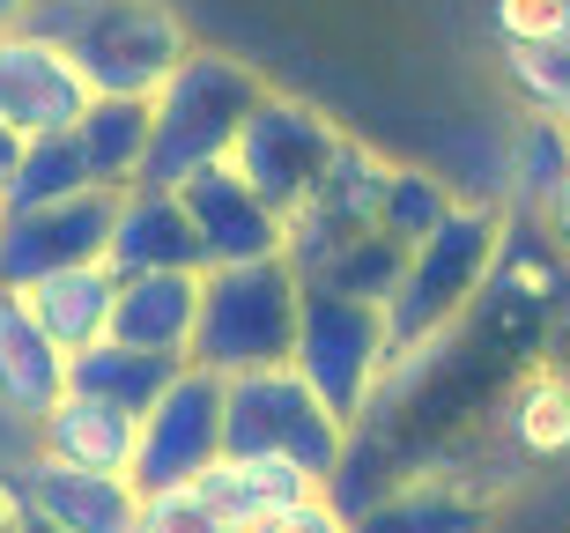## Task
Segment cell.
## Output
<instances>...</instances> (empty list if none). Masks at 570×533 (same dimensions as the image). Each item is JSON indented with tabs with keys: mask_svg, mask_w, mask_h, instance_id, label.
I'll return each mask as SVG.
<instances>
[{
	"mask_svg": "<svg viewBox=\"0 0 570 533\" xmlns=\"http://www.w3.org/2000/svg\"><path fill=\"white\" fill-rule=\"evenodd\" d=\"M452 200H460V193L444 186L438 171L393 164V171H385V200H379V230L393 237V245H407V253H415V245L438 230L444 215H452Z\"/></svg>",
	"mask_w": 570,
	"mask_h": 533,
	"instance_id": "4316f807",
	"label": "cell"
},
{
	"mask_svg": "<svg viewBox=\"0 0 570 533\" xmlns=\"http://www.w3.org/2000/svg\"><path fill=\"white\" fill-rule=\"evenodd\" d=\"M16 297L30 304V319L52 334V348L75 356V348H89V342H105V334H111L119 275H111L105 259H89V267H60V275L30 282V289H16Z\"/></svg>",
	"mask_w": 570,
	"mask_h": 533,
	"instance_id": "ac0fdd59",
	"label": "cell"
},
{
	"mask_svg": "<svg viewBox=\"0 0 570 533\" xmlns=\"http://www.w3.org/2000/svg\"><path fill=\"white\" fill-rule=\"evenodd\" d=\"M60 393H67V356L52 348V334L30 319V304H22L16 289H0V415L38 423Z\"/></svg>",
	"mask_w": 570,
	"mask_h": 533,
	"instance_id": "2e32d148",
	"label": "cell"
},
{
	"mask_svg": "<svg viewBox=\"0 0 570 533\" xmlns=\"http://www.w3.org/2000/svg\"><path fill=\"white\" fill-rule=\"evenodd\" d=\"M570 178V127L563 119H519L511 134V156H504V186H511V208L519 215H549V200L563 193Z\"/></svg>",
	"mask_w": 570,
	"mask_h": 533,
	"instance_id": "603a6c76",
	"label": "cell"
},
{
	"mask_svg": "<svg viewBox=\"0 0 570 533\" xmlns=\"http://www.w3.org/2000/svg\"><path fill=\"white\" fill-rule=\"evenodd\" d=\"M259 533H348V519H341L334 504H326V496L312 490L304 504H289V512H275V519H267Z\"/></svg>",
	"mask_w": 570,
	"mask_h": 533,
	"instance_id": "4dcf8cb0",
	"label": "cell"
},
{
	"mask_svg": "<svg viewBox=\"0 0 570 533\" xmlns=\"http://www.w3.org/2000/svg\"><path fill=\"white\" fill-rule=\"evenodd\" d=\"M0 533H16V526H0Z\"/></svg>",
	"mask_w": 570,
	"mask_h": 533,
	"instance_id": "74e56055",
	"label": "cell"
},
{
	"mask_svg": "<svg viewBox=\"0 0 570 533\" xmlns=\"http://www.w3.org/2000/svg\"><path fill=\"white\" fill-rule=\"evenodd\" d=\"M178 193V208L193 223V245H200V267H253V259H282V215L259 200L245 178L230 171V156L193 171Z\"/></svg>",
	"mask_w": 570,
	"mask_h": 533,
	"instance_id": "8fae6325",
	"label": "cell"
},
{
	"mask_svg": "<svg viewBox=\"0 0 570 533\" xmlns=\"http://www.w3.org/2000/svg\"><path fill=\"white\" fill-rule=\"evenodd\" d=\"M549 371H556V378H563V385H570V326H563V356H556V363H549Z\"/></svg>",
	"mask_w": 570,
	"mask_h": 533,
	"instance_id": "d590c367",
	"label": "cell"
},
{
	"mask_svg": "<svg viewBox=\"0 0 570 533\" xmlns=\"http://www.w3.org/2000/svg\"><path fill=\"white\" fill-rule=\"evenodd\" d=\"M82 105H89V89L67 67L60 45H45L38 30H8L0 38V127H16L22 141L67 134L82 119Z\"/></svg>",
	"mask_w": 570,
	"mask_h": 533,
	"instance_id": "4fadbf2b",
	"label": "cell"
},
{
	"mask_svg": "<svg viewBox=\"0 0 570 533\" xmlns=\"http://www.w3.org/2000/svg\"><path fill=\"white\" fill-rule=\"evenodd\" d=\"M563 127H570V119H563Z\"/></svg>",
	"mask_w": 570,
	"mask_h": 533,
	"instance_id": "f35d334b",
	"label": "cell"
},
{
	"mask_svg": "<svg viewBox=\"0 0 570 533\" xmlns=\"http://www.w3.org/2000/svg\"><path fill=\"white\" fill-rule=\"evenodd\" d=\"M563 22H570V0H489V38H497V52L556 38Z\"/></svg>",
	"mask_w": 570,
	"mask_h": 533,
	"instance_id": "f546056e",
	"label": "cell"
},
{
	"mask_svg": "<svg viewBox=\"0 0 570 533\" xmlns=\"http://www.w3.org/2000/svg\"><path fill=\"white\" fill-rule=\"evenodd\" d=\"M16 533H60V526H45V519H16Z\"/></svg>",
	"mask_w": 570,
	"mask_h": 533,
	"instance_id": "8d00e7d4",
	"label": "cell"
},
{
	"mask_svg": "<svg viewBox=\"0 0 570 533\" xmlns=\"http://www.w3.org/2000/svg\"><path fill=\"white\" fill-rule=\"evenodd\" d=\"M67 134H75V149H82L89 186H105V193L141 186V164H148V97H89L82 119H75Z\"/></svg>",
	"mask_w": 570,
	"mask_h": 533,
	"instance_id": "44dd1931",
	"label": "cell"
},
{
	"mask_svg": "<svg viewBox=\"0 0 570 533\" xmlns=\"http://www.w3.org/2000/svg\"><path fill=\"white\" fill-rule=\"evenodd\" d=\"M504 437L527 460H563L570 452V385L556 378L549 363L527 371V378L504 393Z\"/></svg>",
	"mask_w": 570,
	"mask_h": 533,
	"instance_id": "cb8c5ba5",
	"label": "cell"
},
{
	"mask_svg": "<svg viewBox=\"0 0 570 533\" xmlns=\"http://www.w3.org/2000/svg\"><path fill=\"white\" fill-rule=\"evenodd\" d=\"M541 223H549V237H556V245L570 253V178H563V193L549 200V215H541Z\"/></svg>",
	"mask_w": 570,
	"mask_h": 533,
	"instance_id": "1f68e13d",
	"label": "cell"
},
{
	"mask_svg": "<svg viewBox=\"0 0 570 533\" xmlns=\"http://www.w3.org/2000/svg\"><path fill=\"white\" fill-rule=\"evenodd\" d=\"M16 504L22 519H45L60 533H134L141 490L127 474H89V467L30 452V460H16Z\"/></svg>",
	"mask_w": 570,
	"mask_h": 533,
	"instance_id": "7c38bea8",
	"label": "cell"
},
{
	"mask_svg": "<svg viewBox=\"0 0 570 533\" xmlns=\"http://www.w3.org/2000/svg\"><path fill=\"white\" fill-rule=\"evenodd\" d=\"M259 97H267V82H259L245 60L193 45L186 60L170 67V82L148 97V164H141V186H186L193 171L223 164L230 141H237V127L253 119Z\"/></svg>",
	"mask_w": 570,
	"mask_h": 533,
	"instance_id": "3957f363",
	"label": "cell"
},
{
	"mask_svg": "<svg viewBox=\"0 0 570 533\" xmlns=\"http://www.w3.org/2000/svg\"><path fill=\"white\" fill-rule=\"evenodd\" d=\"M134 415L105 401H82V393H60V401L45 407L38 423H30V452L45 460H67V467H89V474H127L134 467ZM134 482V474H127Z\"/></svg>",
	"mask_w": 570,
	"mask_h": 533,
	"instance_id": "9a60e30c",
	"label": "cell"
},
{
	"mask_svg": "<svg viewBox=\"0 0 570 533\" xmlns=\"http://www.w3.org/2000/svg\"><path fill=\"white\" fill-rule=\"evenodd\" d=\"M334 149H341V119H326V111L304 105V97L267 89L253 105V119L237 127V141H230V171L275 215H296L312 200L318 171L334 164Z\"/></svg>",
	"mask_w": 570,
	"mask_h": 533,
	"instance_id": "52a82bcc",
	"label": "cell"
},
{
	"mask_svg": "<svg viewBox=\"0 0 570 533\" xmlns=\"http://www.w3.org/2000/svg\"><path fill=\"white\" fill-rule=\"evenodd\" d=\"M497 60H504V89L519 97V111H533V119H570V22L556 38L511 45Z\"/></svg>",
	"mask_w": 570,
	"mask_h": 533,
	"instance_id": "484cf974",
	"label": "cell"
},
{
	"mask_svg": "<svg viewBox=\"0 0 570 533\" xmlns=\"http://www.w3.org/2000/svg\"><path fill=\"white\" fill-rule=\"evenodd\" d=\"M341 445H348V423L318 407V393L289 363L223 378V460H289L312 482H326L341 467Z\"/></svg>",
	"mask_w": 570,
	"mask_h": 533,
	"instance_id": "5b68a950",
	"label": "cell"
},
{
	"mask_svg": "<svg viewBox=\"0 0 570 533\" xmlns=\"http://www.w3.org/2000/svg\"><path fill=\"white\" fill-rule=\"evenodd\" d=\"M296 297H304V282H296L282 259L200 267V319H193L186 363H200V371H215V378H245V371L289 363Z\"/></svg>",
	"mask_w": 570,
	"mask_h": 533,
	"instance_id": "277c9868",
	"label": "cell"
},
{
	"mask_svg": "<svg viewBox=\"0 0 570 533\" xmlns=\"http://www.w3.org/2000/svg\"><path fill=\"white\" fill-rule=\"evenodd\" d=\"M489 504L466 482H444V474H407L401 490H385L371 512L348 519V533H482Z\"/></svg>",
	"mask_w": 570,
	"mask_h": 533,
	"instance_id": "7402d4cb",
	"label": "cell"
},
{
	"mask_svg": "<svg viewBox=\"0 0 570 533\" xmlns=\"http://www.w3.org/2000/svg\"><path fill=\"white\" fill-rule=\"evenodd\" d=\"M22 504H16V467H0V526H16Z\"/></svg>",
	"mask_w": 570,
	"mask_h": 533,
	"instance_id": "d6a6232c",
	"label": "cell"
},
{
	"mask_svg": "<svg viewBox=\"0 0 570 533\" xmlns=\"http://www.w3.org/2000/svg\"><path fill=\"white\" fill-rule=\"evenodd\" d=\"M200 319V275H127L111 304V342L148 356H186Z\"/></svg>",
	"mask_w": 570,
	"mask_h": 533,
	"instance_id": "e0dca14e",
	"label": "cell"
},
{
	"mask_svg": "<svg viewBox=\"0 0 570 533\" xmlns=\"http://www.w3.org/2000/svg\"><path fill=\"white\" fill-rule=\"evenodd\" d=\"M105 267L119 282L127 275H200V245L193 223L178 208L170 186H127L111 208V237H105Z\"/></svg>",
	"mask_w": 570,
	"mask_h": 533,
	"instance_id": "5bb4252c",
	"label": "cell"
},
{
	"mask_svg": "<svg viewBox=\"0 0 570 533\" xmlns=\"http://www.w3.org/2000/svg\"><path fill=\"white\" fill-rule=\"evenodd\" d=\"M75 193H89V171H82V149H75V134H38V141H22L16 178L0 186V215L52 208V200H75Z\"/></svg>",
	"mask_w": 570,
	"mask_h": 533,
	"instance_id": "d4e9b609",
	"label": "cell"
},
{
	"mask_svg": "<svg viewBox=\"0 0 570 533\" xmlns=\"http://www.w3.org/2000/svg\"><path fill=\"white\" fill-rule=\"evenodd\" d=\"M497 253H504V208H489V200H452V215L407 253L393 297L379 304L385 342L415 348V342L460 334V326L474 319L482 289L497 282Z\"/></svg>",
	"mask_w": 570,
	"mask_h": 533,
	"instance_id": "7a4b0ae2",
	"label": "cell"
},
{
	"mask_svg": "<svg viewBox=\"0 0 570 533\" xmlns=\"http://www.w3.org/2000/svg\"><path fill=\"white\" fill-rule=\"evenodd\" d=\"M186 371V356H148V348H127V342H89L67 356V393H82V401H105L119 407V415H134L141 423L148 407H156V393H164L170 378Z\"/></svg>",
	"mask_w": 570,
	"mask_h": 533,
	"instance_id": "ffe728a7",
	"label": "cell"
},
{
	"mask_svg": "<svg viewBox=\"0 0 570 533\" xmlns=\"http://www.w3.org/2000/svg\"><path fill=\"white\" fill-rule=\"evenodd\" d=\"M134 533H230L223 519L200 504V490H141V512H134Z\"/></svg>",
	"mask_w": 570,
	"mask_h": 533,
	"instance_id": "f1b7e54d",
	"label": "cell"
},
{
	"mask_svg": "<svg viewBox=\"0 0 570 533\" xmlns=\"http://www.w3.org/2000/svg\"><path fill=\"white\" fill-rule=\"evenodd\" d=\"M223 460V378L186 363L134 430V490H186Z\"/></svg>",
	"mask_w": 570,
	"mask_h": 533,
	"instance_id": "9c48e42d",
	"label": "cell"
},
{
	"mask_svg": "<svg viewBox=\"0 0 570 533\" xmlns=\"http://www.w3.org/2000/svg\"><path fill=\"white\" fill-rule=\"evenodd\" d=\"M385 312L363 297H334V289H312L304 282V297H296V342H289V371L318 393L326 415L356 430L371 415V393L385 378Z\"/></svg>",
	"mask_w": 570,
	"mask_h": 533,
	"instance_id": "8992f818",
	"label": "cell"
},
{
	"mask_svg": "<svg viewBox=\"0 0 570 533\" xmlns=\"http://www.w3.org/2000/svg\"><path fill=\"white\" fill-rule=\"evenodd\" d=\"M45 45H60L89 97H156L193 52V30L170 0H30Z\"/></svg>",
	"mask_w": 570,
	"mask_h": 533,
	"instance_id": "6da1fadb",
	"label": "cell"
},
{
	"mask_svg": "<svg viewBox=\"0 0 570 533\" xmlns=\"http://www.w3.org/2000/svg\"><path fill=\"white\" fill-rule=\"evenodd\" d=\"M193 490H200V504H208L230 533H259L275 512L304 504L318 482L304 467H289V460H215Z\"/></svg>",
	"mask_w": 570,
	"mask_h": 533,
	"instance_id": "d6986e66",
	"label": "cell"
},
{
	"mask_svg": "<svg viewBox=\"0 0 570 533\" xmlns=\"http://www.w3.org/2000/svg\"><path fill=\"white\" fill-rule=\"evenodd\" d=\"M401 267H407V245H393L385 230H363V237H348L326 267L312 275V289H334V297H363V304H385L393 297V282H401Z\"/></svg>",
	"mask_w": 570,
	"mask_h": 533,
	"instance_id": "83f0119b",
	"label": "cell"
},
{
	"mask_svg": "<svg viewBox=\"0 0 570 533\" xmlns=\"http://www.w3.org/2000/svg\"><path fill=\"white\" fill-rule=\"evenodd\" d=\"M111 208H119V193L89 186V193H75V200H52V208L0 215V289H30V282L60 275V267L105 259Z\"/></svg>",
	"mask_w": 570,
	"mask_h": 533,
	"instance_id": "30bf717a",
	"label": "cell"
},
{
	"mask_svg": "<svg viewBox=\"0 0 570 533\" xmlns=\"http://www.w3.org/2000/svg\"><path fill=\"white\" fill-rule=\"evenodd\" d=\"M385 164L371 141H356V134H341V149H334V164L318 171V186H312V200L296 215H282V267H289L296 282H312L326 259L348 245V237H363V230H379V200H385Z\"/></svg>",
	"mask_w": 570,
	"mask_h": 533,
	"instance_id": "ba28073f",
	"label": "cell"
},
{
	"mask_svg": "<svg viewBox=\"0 0 570 533\" xmlns=\"http://www.w3.org/2000/svg\"><path fill=\"white\" fill-rule=\"evenodd\" d=\"M16 156H22V134H16V127H0V186L16 178Z\"/></svg>",
	"mask_w": 570,
	"mask_h": 533,
	"instance_id": "836d02e7",
	"label": "cell"
},
{
	"mask_svg": "<svg viewBox=\"0 0 570 533\" xmlns=\"http://www.w3.org/2000/svg\"><path fill=\"white\" fill-rule=\"evenodd\" d=\"M22 22H30V0H0V38H8V30H22Z\"/></svg>",
	"mask_w": 570,
	"mask_h": 533,
	"instance_id": "e575fe53",
	"label": "cell"
}]
</instances>
